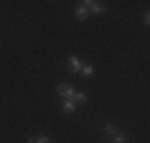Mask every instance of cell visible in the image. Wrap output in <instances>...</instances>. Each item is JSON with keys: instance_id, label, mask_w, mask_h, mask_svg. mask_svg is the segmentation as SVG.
<instances>
[{"instance_id": "obj_5", "label": "cell", "mask_w": 150, "mask_h": 143, "mask_svg": "<svg viewBox=\"0 0 150 143\" xmlns=\"http://www.w3.org/2000/svg\"><path fill=\"white\" fill-rule=\"evenodd\" d=\"M74 100H75L77 103H85V102H86V95H85L83 92H75Z\"/></svg>"}, {"instance_id": "obj_2", "label": "cell", "mask_w": 150, "mask_h": 143, "mask_svg": "<svg viewBox=\"0 0 150 143\" xmlns=\"http://www.w3.org/2000/svg\"><path fill=\"white\" fill-rule=\"evenodd\" d=\"M75 16L78 18V19H86L88 18V8H85V6H78L77 10H75Z\"/></svg>"}, {"instance_id": "obj_3", "label": "cell", "mask_w": 150, "mask_h": 143, "mask_svg": "<svg viewBox=\"0 0 150 143\" xmlns=\"http://www.w3.org/2000/svg\"><path fill=\"white\" fill-rule=\"evenodd\" d=\"M62 108H64V111H67V113H72L75 108H77V105L72 102V100H64L62 102Z\"/></svg>"}, {"instance_id": "obj_9", "label": "cell", "mask_w": 150, "mask_h": 143, "mask_svg": "<svg viewBox=\"0 0 150 143\" xmlns=\"http://www.w3.org/2000/svg\"><path fill=\"white\" fill-rule=\"evenodd\" d=\"M81 70H83V75H85V76H88V75L93 73V67H91V65H83V67H81Z\"/></svg>"}, {"instance_id": "obj_11", "label": "cell", "mask_w": 150, "mask_h": 143, "mask_svg": "<svg viewBox=\"0 0 150 143\" xmlns=\"http://www.w3.org/2000/svg\"><path fill=\"white\" fill-rule=\"evenodd\" d=\"M51 140H50V137H40V138H37L35 140V143H50Z\"/></svg>"}, {"instance_id": "obj_13", "label": "cell", "mask_w": 150, "mask_h": 143, "mask_svg": "<svg viewBox=\"0 0 150 143\" xmlns=\"http://www.w3.org/2000/svg\"><path fill=\"white\" fill-rule=\"evenodd\" d=\"M150 14H149V11H145V16H144V21H145V26H149V24H150Z\"/></svg>"}, {"instance_id": "obj_4", "label": "cell", "mask_w": 150, "mask_h": 143, "mask_svg": "<svg viewBox=\"0 0 150 143\" xmlns=\"http://www.w3.org/2000/svg\"><path fill=\"white\" fill-rule=\"evenodd\" d=\"M113 143H128L126 135H123V134H115V135H113Z\"/></svg>"}, {"instance_id": "obj_12", "label": "cell", "mask_w": 150, "mask_h": 143, "mask_svg": "<svg viewBox=\"0 0 150 143\" xmlns=\"http://www.w3.org/2000/svg\"><path fill=\"white\" fill-rule=\"evenodd\" d=\"M81 3H85V8H88V6L91 8V6L94 5L96 2H93V0H85V2H81Z\"/></svg>"}, {"instance_id": "obj_8", "label": "cell", "mask_w": 150, "mask_h": 143, "mask_svg": "<svg viewBox=\"0 0 150 143\" xmlns=\"http://www.w3.org/2000/svg\"><path fill=\"white\" fill-rule=\"evenodd\" d=\"M105 132H107L109 135H112V137H113V135L117 134V127L113 126V124H107V126H105Z\"/></svg>"}, {"instance_id": "obj_10", "label": "cell", "mask_w": 150, "mask_h": 143, "mask_svg": "<svg viewBox=\"0 0 150 143\" xmlns=\"http://www.w3.org/2000/svg\"><path fill=\"white\" fill-rule=\"evenodd\" d=\"M66 89H67V84H62V83H61V84L58 86V92H59V95H62V97H64V95H66Z\"/></svg>"}, {"instance_id": "obj_7", "label": "cell", "mask_w": 150, "mask_h": 143, "mask_svg": "<svg viewBox=\"0 0 150 143\" xmlns=\"http://www.w3.org/2000/svg\"><path fill=\"white\" fill-rule=\"evenodd\" d=\"M104 6H101V5H98V3H94V5L91 6V11L94 13V14H99V13H104Z\"/></svg>"}, {"instance_id": "obj_6", "label": "cell", "mask_w": 150, "mask_h": 143, "mask_svg": "<svg viewBox=\"0 0 150 143\" xmlns=\"http://www.w3.org/2000/svg\"><path fill=\"white\" fill-rule=\"evenodd\" d=\"M67 100H72L75 97V91H74V88L72 86H67V89H66V95H64Z\"/></svg>"}, {"instance_id": "obj_1", "label": "cell", "mask_w": 150, "mask_h": 143, "mask_svg": "<svg viewBox=\"0 0 150 143\" xmlns=\"http://www.w3.org/2000/svg\"><path fill=\"white\" fill-rule=\"evenodd\" d=\"M69 64H70V67H69V70L72 72V73H77V72H80L81 70V62L77 59V57H69Z\"/></svg>"}, {"instance_id": "obj_14", "label": "cell", "mask_w": 150, "mask_h": 143, "mask_svg": "<svg viewBox=\"0 0 150 143\" xmlns=\"http://www.w3.org/2000/svg\"><path fill=\"white\" fill-rule=\"evenodd\" d=\"M27 143H35V140H34V138H29V140H27Z\"/></svg>"}]
</instances>
